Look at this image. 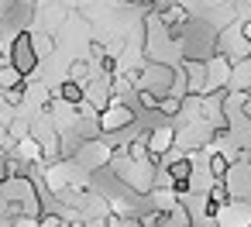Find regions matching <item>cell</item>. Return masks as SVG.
Segmentation results:
<instances>
[{"label": "cell", "mask_w": 251, "mask_h": 227, "mask_svg": "<svg viewBox=\"0 0 251 227\" xmlns=\"http://www.w3.org/2000/svg\"><path fill=\"white\" fill-rule=\"evenodd\" d=\"M97 124H100V134H117V131H124V127L134 124V110L114 97V100L97 114Z\"/></svg>", "instance_id": "6da1fadb"}, {"label": "cell", "mask_w": 251, "mask_h": 227, "mask_svg": "<svg viewBox=\"0 0 251 227\" xmlns=\"http://www.w3.org/2000/svg\"><path fill=\"white\" fill-rule=\"evenodd\" d=\"M11 66L21 73V76H31L38 69V55H35V45H31V31H18L14 42H11Z\"/></svg>", "instance_id": "7a4b0ae2"}, {"label": "cell", "mask_w": 251, "mask_h": 227, "mask_svg": "<svg viewBox=\"0 0 251 227\" xmlns=\"http://www.w3.org/2000/svg\"><path fill=\"white\" fill-rule=\"evenodd\" d=\"M55 97H59L62 103H69V107H79L83 97H86V90H83V83H76V79H62V86L55 90Z\"/></svg>", "instance_id": "3957f363"}, {"label": "cell", "mask_w": 251, "mask_h": 227, "mask_svg": "<svg viewBox=\"0 0 251 227\" xmlns=\"http://www.w3.org/2000/svg\"><path fill=\"white\" fill-rule=\"evenodd\" d=\"M25 76L14 69V66H0V90H11V86H21Z\"/></svg>", "instance_id": "277c9868"}, {"label": "cell", "mask_w": 251, "mask_h": 227, "mask_svg": "<svg viewBox=\"0 0 251 227\" xmlns=\"http://www.w3.org/2000/svg\"><path fill=\"white\" fill-rule=\"evenodd\" d=\"M25 93H28L25 83H21V86H11V90H0V97H4L7 107H21V103H25Z\"/></svg>", "instance_id": "5b68a950"}, {"label": "cell", "mask_w": 251, "mask_h": 227, "mask_svg": "<svg viewBox=\"0 0 251 227\" xmlns=\"http://www.w3.org/2000/svg\"><path fill=\"white\" fill-rule=\"evenodd\" d=\"M227 169H230L227 155H224V151H213V158H210V172H213V179H227Z\"/></svg>", "instance_id": "8992f818"}, {"label": "cell", "mask_w": 251, "mask_h": 227, "mask_svg": "<svg viewBox=\"0 0 251 227\" xmlns=\"http://www.w3.org/2000/svg\"><path fill=\"white\" fill-rule=\"evenodd\" d=\"M69 79H76V83H90V62L76 59V62L69 66Z\"/></svg>", "instance_id": "52a82bcc"}, {"label": "cell", "mask_w": 251, "mask_h": 227, "mask_svg": "<svg viewBox=\"0 0 251 227\" xmlns=\"http://www.w3.org/2000/svg\"><path fill=\"white\" fill-rule=\"evenodd\" d=\"M31 45H35V55L42 59V55H49L52 49H55V42L49 38V35H31Z\"/></svg>", "instance_id": "ba28073f"}, {"label": "cell", "mask_w": 251, "mask_h": 227, "mask_svg": "<svg viewBox=\"0 0 251 227\" xmlns=\"http://www.w3.org/2000/svg\"><path fill=\"white\" fill-rule=\"evenodd\" d=\"M241 38L251 45V21H244V25H241Z\"/></svg>", "instance_id": "9c48e42d"}, {"label": "cell", "mask_w": 251, "mask_h": 227, "mask_svg": "<svg viewBox=\"0 0 251 227\" xmlns=\"http://www.w3.org/2000/svg\"><path fill=\"white\" fill-rule=\"evenodd\" d=\"M241 114L251 121V97H244V100H241Z\"/></svg>", "instance_id": "30bf717a"}, {"label": "cell", "mask_w": 251, "mask_h": 227, "mask_svg": "<svg viewBox=\"0 0 251 227\" xmlns=\"http://www.w3.org/2000/svg\"><path fill=\"white\" fill-rule=\"evenodd\" d=\"M127 4H134V7H145V4H151V0H127Z\"/></svg>", "instance_id": "8fae6325"}, {"label": "cell", "mask_w": 251, "mask_h": 227, "mask_svg": "<svg viewBox=\"0 0 251 227\" xmlns=\"http://www.w3.org/2000/svg\"><path fill=\"white\" fill-rule=\"evenodd\" d=\"M25 4H38V0H25Z\"/></svg>", "instance_id": "7c38bea8"}]
</instances>
